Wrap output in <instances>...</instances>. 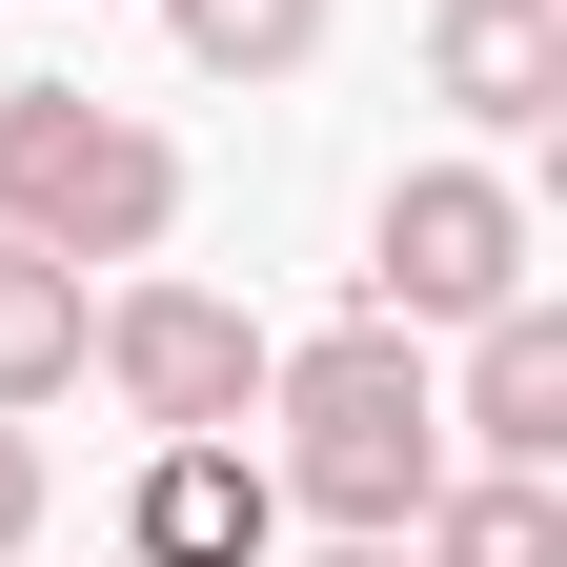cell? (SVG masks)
Wrapping results in <instances>:
<instances>
[{"mask_svg": "<svg viewBox=\"0 0 567 567\" xmlns=\"http://www.w3.org/2000/svg\"><path fill=\"white\" fill-rule=\"evenodd\" d=\"M82 365L122 385L142 446H163V425H244V405H264V324L224 305V284H122V305L82 324Z\"/></svg>", "mask_w": 567, "mask_h": 567, "instance_id": "4", "label": "cell"}, {"mask_svg": "<svg viewBox=\"0 0 567 567\" xmlns=\"http://www.w3.org/2000/svg\"><path fill=\"white\" fill-rule=\"evenodd\" d=\"M82 264H61V244H0V405H61V385H82Z\"/></svg>", "mask_w": 567, "mask_h": 567, "instance_id": "9", "label": "cell"}, {"mask_svg": "<svg viewBox=\"0 0 567 567\" xmlns=\"http://www.w3.org/2000/svg\"><path fill=\"white\" fill-rule=\"evenodd\" d=\"M324 567H405V547H324Z\"/></svg>", "mask_w": 567, "mask_h": 567, "instance_id": "12", "label": "cell"}, {"mask_svg": "<svg viewBox=\"0 0 567 567\" xmlns=\"http://www.w3.org/2000/svg\"><path fill=\"white\" fill-rule=\"evenodd\" d=\"M425 82H446L486 142H527L567 102V0H425Z\"/></svg>", "mask_w": 567, "mask_h": 567, "instance_id": "7", "label": "cell"}, {"mask_svg": "<svg viewBox=\"0 0 567 567\" xmlns=\"http://www.w3.org/2000/svg\"><path fill=\"white\" fill-rule=\"evenodd\" d=\"M446 425L486 466H567V305L547 284H507V305L466 324V385H446Z\"/></svg>", "mask_w": 567, "mask_h": 567, "instance_id": "6", "label": "cell"}, {"mask_svg": "<svg viewBox=\"0 0 567 567\" xmlns=\"http://www.w3.org/2000/svg\"><path fill=\"white\" fill-rule=\"evenodd\" d=\"M264 527H284V486L244 425H163L122 486V567H264Z\"/></svg>", "mask_w": 567, "mask_h": 567, "instance_id": "5", "label": "cell"}, {"mask_svg": "<svg viewBox=\"0 0 567 567\" xmlns=\"http://www.w3.org/2000/svg\"><path fill=\"white\" fill-rule=\"evenodd\" d=\"M264 405H284V446H264L284 507H324L344 547H405V507L446 486V385H425V324L264 344Z\"/></svg>", "mask_w": 567, "mask_h": 567, "instance_id": "1", "label": "cell"}, {"mask_svg": "<svg viewBox=\"0 0 567 567\" xmlns=\"http://www.w3.org/2000/svg\"><path fill=\"white\" fill-rule=\"evenodd\" d=\"M405 527H425V567H567V507H547V466H446Z\"/></svg>", "mask_w": 567, "mask_h": 567, "instance_id": "8", "label": "cell"}, {"mask_svg": "<svg viewBox=\"0 0 567 567\" xmlns=\"http://www.w3.org/2000/svg\"><path fill=\"white\" fill-rule=\"evenodd\" d=\"M21 547H41V425L0 405V567H21Z\"/></svg>", "mask_w": 567, "mask_h": 567, "instance_id": "11", "label": "cell"}, {"mask_svg": "<svg viewBox=\"0 0 567 567\" xmlns=\"http://www.w3.org/2000/svg\"><path fill=\"white\" fill-rule=\"evenodd\" d=\"M183 224V142L122 122L82 82H0V244H61V264H142Z\"/></svg>", "mask_w": 567, "mask_h": 567, "instance_id": "2", "label": "cell"}, {"mask_svg": "<svg viewBox=\"0 0 567 567\" xmlns=\"http://www.w3.org/2000/svg\"><path fill=\"white\" fill-rule=\"evenodd\" d=\"M163 41L203 82H284V61H324V0H163Z\"/></svg>", "mask_w": 567, "mask_h": 567, "instance_id": "10", "label": "cell"}, {"mask_svg": "<svg viewBox=\"0 0 567 567\" xmlns=\"http://www.w3.org/2000/svg\"><path fill=\"white\" fill-rule=\"evenodd\" d=\"M527 284V203L486 163H405L385 224H365V324H486Z\"/></svg>", "mask_w": 567, "mask_h": 567, "instance_id": "3", "label": "cell"}]
</instances>
